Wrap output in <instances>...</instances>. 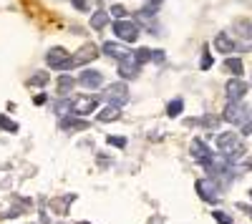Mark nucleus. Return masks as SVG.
<instances>
[{
    "instance_id": "4468645a",
    "label": "nucleus",
    "mask_w": 252,
    "mask_h": 224,
    "mask_svg": "<svg viewBox=\"0 0 252 224\" xmlns=\"http://www.w3.org/2000/svg\"><path fill=\"white\" fill-rule=\"evenodd\" d=\"M61 129L68 131V134L89 131V121H86V118H63V121H61Z\"/></svg>"
},
{
    "instance_id": "f3484780",
    "label": "nucleus",
    "mask_w": 252,
    "mask_h": 224,
    "mask_svg": "<svg viewBox=\"0 0 252 224\" xmlns=\"http://www.w3.org/2000/svg\"><path fill=\"white\" fill-rule=\"evenodd\" d=\"M103 53H106L109 58H116V60H124L126 56H131V51H126V48L119 46V43H111V40H106V43H103Z\"/></svg>"
},
{
    "instance_id": "393cba45",
    "label": "nucleus",
    "mask_w": 252,
    "mask_h": 224,
    "mask_svg": "<svg viewBox=\"0 0 252 224\" xmlns=\"http://www.w3.org/2000/svg\"><path fill=\"white\" fill-rule=\"evenodd\" d=\"M0 129L8 131V134H15L18 131V124H15V121H10L8 116H0Z\"/></svg>"
},
{
    "instance_id": "5701e85b",
    "label": "nucleus",
    "mask_w": 252,
    "mask_h": 224,
    "mask_svg": "<svg viewBox=\"0 0 252 224\" xmlns=\"http://www.w3.org/2000/svg\"><path fill=\"white\" fill-rule=\"evenodd\" d=\"M182 109H184V101H182V98H174L172 104L166 106V116H169V118H177V116L182 113Z\"/></svg>"
},
{
    "instance_id": "f03ea898",
    "label": "nucleus",
    "mask_w": 252,
    "mask_h": 224,
    "mask_svg": "<svg viewBox=\"0 0 252 224\" xmlns=\"http://www.w3.org/2000/svg\"><path fill=\"white\" fill-rule=\"evenodd\" d=\"M103 98L109 101V104H116V106H124V104H129V86L124 84V81H116V84H111L106 91H103Z\"/></svg>"
},
{
    "instance_id": "72a5a7b5",
    "label": "nucleus",
    "mask_w": 252,
    "mask_h": 224,
    "mask_svg": "<svg viewBox=\"0 0 252 224\" xmlns=\"http://www.w3.org/2000/svg\"><path fill=\"white\" fill-rule=\"evenodd\" d=\"M35 104H38V106L46 104V93H38V96H35Z\"/></svg>"
},
{
    "instance_id": "a211bd4d",
    "label": "nucleus",
    "mask_w": 252,
    "mask_h": 224,
    "mask_svg": "<svg viewBox=\"0 0 252 224\" xmlns=\"http://www.w3.org/2000/svg\"><path fill=\"white\" fill-rule=\"evenodd\" d=\"M101 124H109V121H119L121 118V106H116V104H109L103 111H98V116H96Z\"/></svg>"
},
{
    "instance_id": "9b49d317",
    "label": "nucleus",
    "mask_w": 252,
    "mask_h": 224,
    "mask_svg": "<svg viewBox=\"0 0 252 224\" xmlns=\"http://www.w3.org/2000/svg\"><path fill=\"white\" fill-rule=\"evenodd\" d=\"M224 91H227V98H229V101H242L245 93H247V84H245V81H240V76H235V78L227 84Z\"/></svg>"
},
{
    "instance_id": "473e14b6",
    "label": "nucleus",
    "mask_w": 252,
    "mask_h": 224,
    "mask_svg": "<svg viewBox=\"0 0 252 224\" xmlns=\"http://www.w3.org/2000/svg\"><path fill=\"white\" fill-rule=\"evenodd\" d=\"M242 134H245V136H250V134H252V121H247V124H242Z\"/></svg>"
},
{
    "instance_id": "20e7f679",
    "label": "nucleus",
    "mask_w": 252,
    "mask_h": 224,
    "mask_svg": "<svg viewBox=\"0 0 252 224\" xmlns=\"http://www.w3.org/2000/svg\"><path fill=\"white\" fill-rule=\"evenodd\" d=\"M114 33L116 38L126 40V43H134V40L139 38V26H136V20H116L114 23Z\"/></svg>"
},
{
    "instance_id": "6ab92c4d",
    "label": "nucleus",
    "mask_w": 252,
    "mask_h": 224,
    "mask_svg": "<svg viewBox=\"0 0 252 224\" xmlns=\"http://www.w3.org/2000/svg\"><path fill=\"white\" fill-rule=\"evenodd\" d=\"M56 88H58V96H68V93L76 88V78H73V76H61L58 84H56Z\"/></svg>"
},
{
    "instance_id": "9d476101",
    "label": "nucleus",
    "mask_w": 252,
    "mask_h": 224,
    "mask_svg": "<svg viewBox=\"0 0 252 224\" xmlns=\"http://www.w3.org/2000/svg\"><path fill=\"white\" fill-rule=\"evenodd\" d=\"M134 58H136V63L144 66V63H149V60H157V63H164V51H152V48H139L134 51Z\"/></svg>"
},
{
    "instance_id": "c9c22d12",
    "label": "nucleus",
    "mask_w": 252,
    "mask_h": 224,
    "mask_svg": "<svg viewBox=\"0 0 252 224\" xmlns=\"http://www.w3.org/2000/svg\"><path fill=\"white\" fill-rule=\"evenodd\" d=\"M78 224H91V222H78Z\"/></svg>"
},
{
    "instance_id": "dca6fc26",
    "label": "nucleus",
    "mask_w": 252,
    "mask_h": 224,
    "mask_svg": "<svg viewBox=\"0 0 252 224\" xmlns=\"http://www.w3.org/2000/svg\"><path fill=\"white\" fill-rule=\"evenodd\" d=\"M78 81H81V86H86V88H98L103 84V76L98 71H83Z\"/></svg>"
},
{
    "instance_id": "c85d7f7f",
    "label": "nucleus",
    "mask_w": 252,
    "mask_h": 224,
    "mask_svg": "<svg viewBox=\"0 0 252 224\" xmlns=\"http://www.w3.org/2000/svg\"><path fill=\"white\" fill-rule=\"evenodd\" d=\"M109 144H111V146L124 149V146H126V139H124V136H109Z\"/></svg>"
},
{
    "instance_id": "f704fd0d",
    "label": "nucleus",
    "mask_w": 252,
    "mask_h": 224,
    "mask_svg": "<svg viewBox=\"0 0 252 224\" xmlns=\"http://www.w3.org/2000/svg\"><path fill=\"white\" fill-rule=\"evenodd\" d=\"M146 3H152V5H159V3H161V0H146Z\"/></svg>"
},
{
    "instance_id": "4be33fe9",
    "label": "nucleus",
    "mask_w": 252,
    "mask_h": 224,
    "mask_svg": "<svg viewBox=\"0 0 252 224\" xmlns=\"http://www.w3.org/2000/svg\"><path fill=\"white\" fill-rule=\"evenodd\" d=\"M224 71L232 76H242V60L240 58H227L224 60Z\"/></svg>"
},
{
    "instance_id": "cd10ccee",
    "label": "nucleus",
    "mask_w": 252,
    "mask_h": 224,
    "mask_svg": "<svg viewBox=\"0 0 252 224\" xmlns=\"http://www.w3.org/2000/svg\"><path fill=\"white\" fill-rule=\"evenodd\" d=\"M202 124H204V126H209V129H217L220 118H217V116H204V118H202Z\"/></svg>"
},
{
    "instance_id": "6e6552de",
    "label": "nucleus",
    "mask_w": 252,
    "mask_h": 224,
    "mask_svg": "<svg viewBox=\"0 0 252 224\" xmlns=\"http://www.w3.org/2000/svg\"><path fill=\"white\" fill-rule=\"evenodd\" d=\"M46 60H48V66H51V68H56V71H66L68 60H71V53H68L66 48L56 46V48H51V51L46 53Z\"/></svg>"
},
{
    "instance_id": "f8f14e48",
    "label": "nucleus",
    "mask_w": 252,
    "mask_h": 224,
    "mask_svg": "<svg viewBox=\"0 0 252 224\" xmlns=\"http://www.w3.org/2000/svg\"><path fill=\"white\" fill-rule=\"evenodd\" d=\"M189 149H192V156L199 161V164H207V161L215 156L212 151H209V146L204 144L202 139H192V146H189Z\"/></svg>"
},
{
    "instance_id": "412c9836",
    "label": "nucleus",
    "mask_w": 252,
    "mask_h": 224,
    "mask_svg": "<svg viewBox=\"0 0 252 224\" xmlns=\"http://www.w3.org/2000/svg\"><path fill=\"white\" fill-rule=\"evenodd\" d=\"M109 20H111V15H109L106 10H96V13L91 15V28H94V30H101L103 26L109 23Z\"/></svg>"
},
{
    "instance_id": "bb28decb",
    "label": "nucleus",
    "mask_w": 252,
    "mask_h": 224,
    "mask_svg": "<svg viewBox=\"0 0 252 224\" xmlns=\"http://www.w3.org/2000/svg\"><path fill=\"white\" fill-rule=\"evenodd\" d=\"M212 217H215L220 224H232V217H229V214H224V212H212Z\"/></svg>"
},
{
    "instance_id": "aec40b11",
    "label": "nucleus",
    "mask_w": 252,
    "mask_h": 224,
    "mask_svg": "<svg viewBox=\"0 0 252 224\" xmlns=\"http://www.w3.org/2000/svg\"><path fill=\"white\" fill-rule=\"evenodd\" d=\"M154 18H157V5L141 8V10H136V13H134V20H136V23H146V26H149Z\"/></svg>"
},
{
    "instance_id": "ddd939ff",
    "label": "nucleus",
    "mask_w": 252,
    "mask_h": 224,
    "mask_svg": "<svg viewBox=\"0 0 252 224\" xmlns=\"http://www.w3.org/2000/svg\"><path fill=\"white\" fill-rule=\"evenodd\" d=\"M215 48L220 51V53H224V56H229L232 51H237V43H235V38L229 35V33H217V38H215Z\"/></svg>"
},
{
    "instance_id": "c756f323",
    "label": "nucleus",
    "mask_w": 252,
    "mask_h": 224,
    "mask_svg": "<svg viewBox=\"0 0 252 224\" xmlns=\"http://www.w3.org/2000/svg\"><path fill=\"white\" fill-rule=\"evenodd\" d=\"M109 15H114V18H116V20H121V18H124V15H126V8H124V5H114V8H111V13H109Z\"/></svg>"
},
{
    "instance_id": "2f4dec72",
    "label": "nucleus",
    "mask_w": 252,
    "mask_h": 224,
    "mask_svg": "<svg viewBox=\"0 0 252 224\" xmlns=\"http://www.w3.org/2000/svg\"><path fill=\"white\" fill-rule=\"evenodd\" d=\"M71 3H73L78 10H89V8H91V3H86V0H71Z\"/></svg>"
},
{
    "instance_id": "7ed1b4c3",
    "label": "nucleus",
    "mask_w": 252,
    "mask_h": 224,
    "mask_svg": "<svg viewBox=\"0 0 252 224\" xmlns=\"http://www.w3.org/2000/svg\"><path fill=\"white\" fill-rule=\"evenodd\" d=\"M247 116H250V111H247V106H242L240 101H229L227 104V109H224V113H222V118L227 121V124H247Z\"/></svg>"
},
{
    "instance_id": "39448f33",
    "label": "nucleus",
    "mask_w": 252,
    "mask_h": 224,
    "mask_svg": "<svg viewBox=\"0 0 252 224\" xmlns=\"http://www.w3.org/2000/svg\"><path fill=\"white\" fill-rule=\"evenodd\" d=\"M98 106V96H76L71 98V113L76 116H89Z\"/></svg>"
},
{
    "instance_id": "7c9ffc66",
    "label": "nucleus",
    "mask_w": 252,
    "mask_h": 224,
    "mask_svg": "<svg viewBox=\"0 0 252 224\" xmlns=\"http://www.w3.org/2000/svg\"><path fill=\"white\" fill-rule=\"evenodd\" d=\"M209 66H212V56H209V51H204V56H202V71H207Z\"/></svg>"
},
{
    "instance_id": "a878e982",
    "label": "nucleus",
    "mask_w": 252,
    "mask_h": 224,
    "mask_svg": "<svg viewBox=\"0 0 252 224\" xmlns=\"http://www.w3.org/2000/svg\"><path fill=\"white\" fill-rule=\"evenodd\" d=\"M53 109H56V113H61V116H63V113H71V98H68V101H58Z\"/></svg>"
},
{
    "instance_id": "f257e3e1",
    "label": "nucleus",
    "mask_w": 252,
    "mask_h": 224,
    "mask_svg": "<svg viewBox=\"0 0 252 224\" xmlns=\"http://www.w3.org/2000/svg\"><path fill=\"white\" fill-rule=\"evenodd\" d=\"M217 149H220V154L229 156L232 161H237L240 156H245L242 139H240V134H235V131H224V134H220V136H217Z\"/></svg>"
},
{
    "instance_id": "b1692460",
    "label": "nucleus",
    "mask_w": 252,
    "mask_h": 224,
    "mask_svg": "<svg viewBox=\"0 0 252 224\" xmlns=\"http://www.w3.org/2000/svg\"><path fill=\"white\" fill-rule=\"evenodd\" d=\"M48 78H51V73H48V71H38L35 76H31L28 84H31V86H43V84H48Z\"/></svg>"
},
{
    "instance_id": "423d86ee",
    "label": "nucleus",
    "mask_w": 252,
    "mask_h": 224,
    "mask_svg": "<svg viewBox=\"0 0 252 224\" xmlns=\"http://www.w3.org/2000/svg\"><path fill=\"white\" fill-rule=\"evenodd\" d=\"M96 58H98V48H96L94 43H86L81 51H76V56L68 60L66 71H68V68H78V66H86V63H91V60H96Z\"/></svg>"
},
{
    "instance_id": "0eeeda50",
    "label": "nucleus",
    "mask_w": 252,
    "mask_h": 224,
    "mask_svg": "<svg viewBox=\"0 0 252 224\" xmlns=\"http://www.w3.org/2000/svg\"><path fill=\"white\" fill-rule=\"evenodd\" d=\"M194 189H197L199 199L209 201V204H217V201H220V189H217L215 181H209V179H199L197 184H194Z\"/></svg>"
},
{
    "instance_id": "1a4fd4ad",
    "label": "nucleus",
    "mask_w": 252,
    "mask_h": 224,
    "mask_svg": "<svg viewBox=\"0 0 252 224\" xmlns=\"http://www.w3.org/2000/svg\"><path fill=\"white\" fill-rule=\"evenodd\" d=\"M139 63H136V58H134V51H131V56H126L124 60H119V76L121 78H136L139 76Z\"/></svg>"
},
{
    "instance_id": "e433bc0d",
    "label": "nucleus",
    "mask_w": 252,
    "mask_h": 224,
    "mask_svg": "<svg viewBox=\"0 0 252 224\" xmlns=\"http://www.w3.org/2000/svg\"><path fill=\"white\" fill-rule=\"evenodd\" d=\"M250 201H252V189H250Z\"/></svg>"
},
{
    "instance_id": "2eb2a0df",
    "label": "nucleus",
    "mask_w": 252,
    "mask_h": 224,
    "mask_svg": "<svg viewBox=\"0 0 252 224\" xmlns=\"http://www.w3.org/2000/svg\"><path fill=\"white\" fill-rule=\"evenodd\" d=\"M71 201H76V194H63V196H58V199H51V209H53L56 214H68Z\"/></svg>"
}]
</instances>
